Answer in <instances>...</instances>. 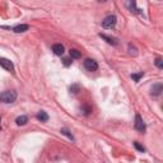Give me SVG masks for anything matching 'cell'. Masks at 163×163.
I'll return each mask as SVG.
<instances>
[{"label":"cell","instance_id":"1","mask_svg":"<svg viewBox=\"0 0 163 163\" xmlns=\"http://www.w3.org/2000/svg\"><path fill=\"white\" fill-rule=\"evenodd\" d=\"M0 98L4 103H13L17 100V92L14 89H10V91H4L0 96Z\"/></svg>","mask_w":163,"mask_h":163},{"label":"cell","instance_id":"2","mask_svg":"<svg viewBox=\"0 0 163 163\" xmlns=\"http://www.w3.org/2000/svg\"><path fill=\"white\" fill-rule=\"evenodd\" d=\"M117 23V18L116 15H107L103 20H102V27L106 29H112Z\"/></svg>","mask_w":163,"mask_h":163},{"label":"cell","instance_id":"3","mask_svg":"<svg viewBox=\"0 0 163 163\" xmlns=\"http://www.w3.org/2000/svg\"><path fill=\"white\" fill-rule=\"evenodd\" d=\"M134 126H135V129L138 130V131H140V133H144V131H145L147 126H145V124H144L143 118H142V116H140V115H136V116H135Z\"/></svg>","mask_w":163,"mask_h":163},{"label":"cell","instance_id":"4","mask_svg":"<svg viewBox=\"0 0 163 163\" xmlns=\"http://www.w3.org/2000/svg\"><path fill=\"white\" fill-rule=\"evenodd\" d=\"M84 68L88 71H96L98 69V64H97V61L93 59H85L84 60Z\"/></svg>","mask_w":163,"mask_h":163},{"label":"cell","instance_id":"5","mask_svg":"<svg viewBox=\"0 0 163 163\" xmlns=\"http://www.w3.org/2000/svg\"><path fill=\"white\" fill-rule=\"evenodd\" d=\"M0 65H2L5 70H8L10 73H14V65H13V62L10 60H8L5 58H2V59H0Z\"/></svg>","mask_w":163,"mask_h":163},{"label":"cell","instance_id":"6","mask_svg":"<svg viewBox=\"0 0 163 163\" xmlns=\"http://www.w3.org/2000/svg\"><path fill=\"white\" fill-rule=\"evenodd\" d=\"M162 92H163V85H162L161 83L153 84V87H152V89H150L152 96H159Z\"/></svg>","mask_w":163,"mask_h":163},{"label":"cell","instance_id":"7","mask_svg":"<svg viewBox=\"0 0 163 163\" xmlns=\"http://www.w3.org/2000/svg\"><path fill=\"white\" fill-rule=\"evenodd\" d=\"M52 51H54V54H55V55L61 56L62 54H64V51H65V49H64V46L61 45V43H55V45L52 46Z\"/></svg>","mask_w":163,"mask_h":163},{"label":"cell","instance_id":"8","mask_svg":"<svg viewBox=\"0 0 163 163\" xmlns=\"http://www.w3.org/2000/svg\"><path fill=\"white\" fill-rule=\"evenodd\" d=\"M100 37H102L107 43H110V45H114V46H116L117 43H118V41H117V38H115V37H111V36H107V35H103V33H100Z\"/></svg>","mask_w":163,"mask_h":163},{"label":"cell","instance_id":"9","mask_svg":"<svg viewBox=\"0 0 163 163\" xmlns=\"http://www.w3.org/2000/svg\"><path fill=\"white\" fill-rule=\"evenodd\" d=\"M125 5H126V8L130 10V12H133V13H140V9L136 8V3L133 2V0H131V2H126Z\"/></svg>","mask_w":163,"mask_h":163},{"label":"cell","instance_id":"10","mask_svg":"<svg viewBox=\"0 0 163 163\" xmlns=\"http://www.w3.org/2000/svg\"><path fill=\"white\" fill-rule=\"evenodd\" d=\"M28 28H29L28 24H18V26L13 27V31L15 32V33H22V32L28 31Z\"/></svg>","mask_w":163,"mask_h":163},{"label":"cell","instance_id":"11","mask_svg":"<svg viewBox=\"0 0 163 163\" xmlns=\"http://www.w3.org/2000/svg\"><path fill=\"white\" fill-rule=\"evenodd\" d=\"M37 120H40L41 122H47L49 121V115L45 111H40L37 114Z\"/></svg>","mask_w":163,"mask_h":163},{"label":"cell","instance_id":"12","mask_svg":"<svg viewBox=\"0 0 163 163\" xmlns=\"http://www.w3.org/2000/svg\"><path fill=\"white\" fill-rule=\"evenodd\" d=\"M15 122H17V125H19V126H23V125H26V124L28 122V117H27V116H19V117H17Z\"/></svg>","mask_w":163,"mask_h":163},{"label":"cell","instance_id":"13","mask_svg":"<svg viewBox=\"0 0 163 163\" xmlns=\"http://www.w3.org/2000/svg\"><path fill=\"white\" fill-rule=\"evenodd\" d=\"M69 55H70L71 59H79L80 58V52L78 50H75V49H71L69 51Z\"/></svg>","mask_w":163,"mask_h":163},{"label":"cell","instance_id":"14","mask_svg":"<svg viewBox=\"0 0 163 163\" xmlns=\"http://www.w3.org/2000/svg\"><path fill=\"white\" fill-rule=\"evenodd\" d=\"M127 49H129V54H130V55H134V56H135V55H138V50H136V47H135V46H133L131 43L129 45V47H127Z\"/></svg>","mask_w":163,"mask_h":163},{"label":"cell","instance_id":"15","mask_svg":"<svg viewBox=\"0 0 163 163\" xmlns=\"http://www.w3.org/2000/svg\"><path fill=\"white\" fill-rule=\"evenodd\" d=\"M61 134H64V135H66L70 140H74V136L70 134V131H69V130L68 129H61Z\"/></svg>","mask_w":163,"mask_h":163},{"label":"cell","instance_id":"16","mask_svg":"<svg viewBox=\"0 0 163 163\" xmlns=\"http://www.w3.org/2000/svg\"><path fill=\"white\" fill-rule=\"evenodd\" d=\"M143 75H144V74H143V71H140L139 74H131V78H133L135 82H139V80H140V78H142Z\"/></svg>","mask_w":163,"mask_h":163},{"label":"cell","instance_id":"17","mask_svg":"<svg viewBox=\"0 0 163 163\" xmlns=\"http://www.w3.org/2000/svg\"><path fill=\"white\" fill-rule=\"evenodd\" d=\"M154 64H156V66L158 68V69H163V59H156V61H154Z\"/></svg>","mask_w":163,"mask_h":163},{"label":"cell","instance_id":"18","mask_svg":"<svg viewBox=\"0 0 163 163\" xmlns=\"http://www.w3.org/2000/svg\"><path fill=\"white\" fill-rule=\"evenodd\" d=\"M134 147H135V148H136L139 152H142V153H143V152H145V148H144L143 145H140L138 142H134Z\"/></svg>","mask_w":163,"mask_h":163},{"label":"cell","instance_id":"19","mask_svg":"<svg viewBox=\"0 0 163 163\" xmlns=\"http://www.w3.org/2000/svg\"><path fill=\"white\" fill-rule=\"evenodd\" d=\"M82 111H83V114H84V115H89L91 108H89L88 106H83V107H82Z\"/></svg>","mask_w":163,"mask_h":163},{"label":"cell","instance_id":"20","mask_svg":"<svg viewBox=\"0 0 163 163\" xmlns=\"http://www.w3.org/2000/svg\"><path fill=\"white\" fill-rule=\"evenodd\" d=\"M62 61H64V65H65V66H69V65L71 64V61H73V59H71V58H65Z\"/></svg>","mask_w":163,"mask_h":163},{"label":"cell","instance_id":"21","mask_svg":"<svg viewBox=\"0 0 163 163\" xmlns=\"http://www.w3.org/2000/svg\"><path fill=\"white\" fill-rule=\"evenodd\" d=\"M78 91H79V85H71L70 87V92H73V93H78Z\"/></svg>","mask_w":163,"mask_h":163}]
</instances>
